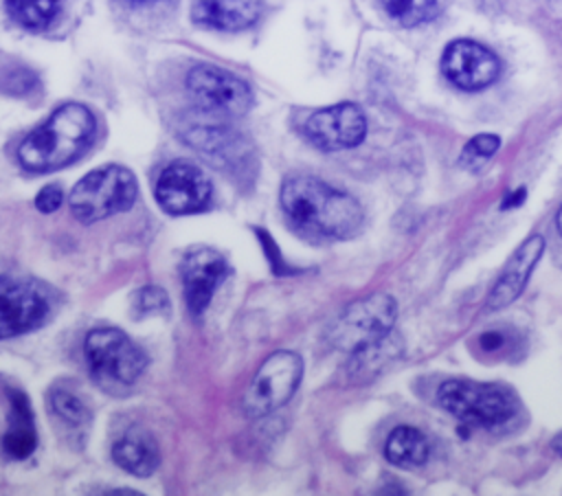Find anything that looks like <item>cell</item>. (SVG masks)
<instances>
[{
  "label": "cell",
  "mask_w": 562,
  "mask_h": 496,
  "mask_svg": "<svg viewBox=\"0 0 562 496\" xmlns=\"http://www.w3.org/2000/svg\"><path fill=\"white\" fill-rule=\"evenodd\" d=\"M281 208L288 222L312 239H349L364 219L358 200L314 176H292L281 184Z\"/></svg>",
  "instance_id": "obj_1"
},
{
  "label": "cell",
  "mask_w": 562,
  "mask_h": 496,
  "mask_svg": "<svg viewBox=\"0 0 562 496\" xmlns=\"http://www.w3.org/2000/svg\"><path fill=\"white\" fill-rule=\"evenodd\" d=\"M94 127V116L86 105L64 103L20 143L18 160L33 173L61 169L86 149Z\"/></svg>",
  "instance_id": "obj_2"
},
{
  "label": "cell",
  "mask_w": 562,
  "mask_h": 496,
  "mask_svg": "<svg viewBox=\"0 0 562 496\" xmlns=\"http://www.w3.org/2000/svg\"><path fill=\"white\" fill-rule=\"evenodd\" d=\"M83 353L94 382L114 395L127 393L147 367L143 349L114 327L92 329L83 340Z\"/></svg>",
  "instance_id": "obj_3"
},
{
  "label": "cell",
  "mask_w": 562,
  "mask_h": 496,
  "mask_svg": "<svg viewBox=\"0 0 562 496\" xmlns=\"http://www.w3.org/2000/svg\"><path fill=\"white\" fill-rule=\"evenodd\" d=\"M136 193L138 184L130 169L121 165H105L86 173L72 187L68 204L79 222L92 224L127 211L134 204Z\"/></svg>",
  "instance_id": "obj_4"
},
{
  "label": "cell",
  "mask_w": 562,
  "mask_h": 496,
  "mask_svg": "<svg viewBox=\"0 0 562 496\" xmlns=\"http://www.w3.org/2000/svg\"><path fill=\"white\" fill-rule=\"evenodd\" d=\"M437 402L443 410L474 428H494L514 415V402L507 391L472 380L443 382L437 391Z\"/></svg>",
  "instance_id": "obj_5"
},
{
  "label": "cell",
  "mask_w": 562,
  "mask_h": 496,
  "mask_svg": "<svg viewBox=\"0 0 562 496\" xmlns=\"http://www.w3.org/2000/svg\"><path fill=\"white\" fill-rule=\"evenodd\" d=\"M397 305L389 294H369L349 303L329 325L327 340L340 351H356L391 334Z\"/></svg>",
  "instance_id": "obj_6"
},
{
  "label": "cell",
  "mask_w": 562,
  "mask_h": 496,
  "mask_svg": "<svg viewBox=\"0 0 562 496\" xmlns=\"http://www.w3.org/2000/svg\"><path fill=\"white\" fill-rule=\"evenodd\" d=\"M301 377L303 360L299 353L288 349L270 353L257 369L241 397V408L246 417L257 419L283 406L294 395Z\"/></svg>",
  "instance_id": "obj_7"
},
{
  "label": "cell",
  "mask_w": 562,
  "mask_h": 496,
  "mask_svg": "<svg viewBox=\"0 0 562 496\" xmlns=\"http://www.w3.org/2000/svg\"><path fill=\"white\" fill-rule=\"evenodd\" d=\"M187 90L195 105L215 116H241L252 108V90L237 75L202 64L189 70Z\"/></svg>",
  "instance_id": "obj_8"
},
{
  "label": "cell",
  "mask_w": 562,
  "mask_h": 496,
  "mask_svg": "<svg viewBox=\"0 0 562 496\" xmlns=\"http://www.w3.org/2000/svg\"><path fill=\"white\" fill-rule=\"evenodd\" d=\"M50 312V298L35 281L0 277V340L37 329Z\"/></svg>",
  "instance_id": "obj_9"
},
{
  "label": "cell",
  "mask_w": 562,
  "mask_h": 496,
  "mask_svg": "<svg viewBox=\"0 0 562 496\" xmlns=\"http://www.w3.org/2000/svg\"><path fill=\"white\" fill-rule=\"evenodd\" d=\"M303 132L307 140L323 151L349 149L362 143L367 134V119L356 103H336L312 112Z\"/></svg>",
  "instance_id": "obj_10"
},
{
  "label": "cell",
  "mask_w": 562,
  "mask_h": 496,
  "mask_svg": "<svg viewBox=\"0 0 562 496\" xmlns=\"http://www.w3.org/2000/svg\"><path fill=\"white\" fill-rule=\"evenodd\" d=\"M211 180L189 162H171L156 180L154 195L169 215H189L211 202Z\"/></svg>",
  "instance_id": "obj_11"
},
{
  "label": "cell",
  "mask_w": 562,
  "mask_h": 496,
  "mask_svg": "<svg viewBox=\"0 0 562 496\" xmlns=\"http://www.w3.org/2000/svg\"><path fill=\"white\" fill-rule=\"evenodd\" d=\"M443 77L461 90H483L501 72L498 57L479 42L454 40L441 55Z\"/></svg>",
  "instance_id": "obj_12"
},
{
  "label": "cell",
  "mask_w": 562,
  "mask_h": 496,
  "mask_svg": "<svg viewBox=\"0 0 562 496\" xmlns=\"http://www.w3.org/2000/svg\"><path fill=\"white\" fill-rule=\"evenodd\" d=\"M226 272H228L226 259L213 248L200 246L184 255L180 263V277H182L184 301L191 316L200 318L204 314L217 285L224 281Z\"/></svg>",
  "instance_id": "obj_13"
},
{
  "label": "cell",
  "mask_w": 562,
  "mask_h": 496,
  "mask_svg": "<svg viewBox=\"0 0 562 496\" xmlns=\"http://www.w3.org/2000/svg\"><path fill=\"white\" fill-rule=\"evenodd\" d=\"M187 143L206 156L211 165L224 169L228 173H244L250 167V151L246 143L239 140V134L220 127V125H202L191 127L187 132ZM237 178V176H235Z\"/></svg>",
  "instance_id": "obj_14"
},
{
  "label": "cell",
  "mask_w": 562,
  "mask_h": 496,
  "mask_svg": "<svg viewBox=\"0 0 562 496\" xmlns=\"http://www.w3.org/2000/svg\"><path fill=\"white\" fill-rule=\"evenodd\" d=\"M544 246L547 244L542 235H531L518 246V250L512 255V259L507 261L505 270L501 272L498 281L490 292V298H487L490 309H501L520 296V292L525 290V283L529 281L531 270L536 268L538 259L544 252Z\"/></svg>",
  "instance_id": "obj_15"
},
{
  "label": "cell",
  "mask_w": 562,
  "mask_h": 496,
  "mask_svg": "<svg viewBox=\"0 0 562 496\" xmlns=\"http://www.w3.org/2000/svg\"><path fill=\"white\" fill-rule=\"evenodd\" d=\"M261 0H195L191 15L198 24L217 31H241L257 22Z\"/></svg>",
  "instance_id": "obj_16"
},
{
  "label": "cell",
  "mask_w": 562,
  "mask_h": 496,
  "mask_svg": "<svg viewBox=\"0 0 562 496\" xmlns=\"http://www.w3.org/2000/svg\"><path fill=\"white\" fill-rule=\"evenodd\" d=\"M112 459L119 467L134 476H149L160 463V450L156 439L145 428H130L112 446Z\"/></svg>",
  "instance_id": "obj_17"
},
{
  "label": "cell",
  "mask_w": 562,
  "mask_h": 496,
  "mask_svg": "<svg viewBox=\"0 0 562 496\" xmlns=\"http://www.w3.org/2000/svg\"><path fill=\"white\" fill-rule=\"evenodd\" d=\"M7 397H9L11 413H9V428L2 437V448L11 459H26L31 456L37 443L29 397L15 386L7 388Z\"/></svg>",
  "instance_id": "obj_18"
},
{
  "label": "cell",
  "mask_w": 562,
  "mask_h": 496,
  "mask_svg": "<svg viewBox=\"0 0 562 496\" xmlns=\"http://www.w3.org/2000/svg\"><path fill=\"white\" fill-rule=\"evenodd\" d=\"M402 340L400 336H395L393 331L386 334L384 338L364 345L356 351H351V360L347 364V373H349V382L353 384H362L367 380H371L373 375H378L389 362H393L400 353H402Z\"/></svg>",
  "instance_id": "obj_19"
},
{
  "label": "cell",
  "mask_w": 562,
  "mask_h": 496,
  "mask_svg": "<svg viewBox=\"0 0 562 496\" xmlns=\"http://www.w3.org/2000/svg\"><path fill=\"white\" fill-rule=\"evenodd\" d=\"M428 441L426 437L411 426H397L384 446V454L393 465L413 467L422 465L428 459Z\"/></svg>",
  "instance_id": "obj_20"
},
{
  "label": "cell",
  "mask_w": 562,
  "mask_h": 496,
  "mask_svg": "<svg viewBox=\"0 0 562 496\" xmlns=\"http://www.w3.org/2000/svg\"><path fill=\"white\" fill-rule=\"evenodd\" d=\"M48 406H50V413L66 426V428H72V430H81L90 424V408L88 404L70 388L66 386H53L48 391Z\"/></svg>",
  "instance_id": "obj_21"
},
{
  "label": "cell",
  "mask_w": 562,
  "mask_h": 496,
  "mask_svg": "<svg viewBox=\"0 0 562 496\" xmlns=\"http://www.w3.org/2000/svg\"><path fill=\"white\" fill-rule=\"evenodd\" d=\"M13 22L24 29L40 31L53 22L59 11V0H4Z\"/></svg>",
  "instance_id": "obj_22"
},
{
  "label": "cell",
  "mask_w": 562,
  "mask_h": 496,
  "mask_svg": "<svg viewBox=\"0 0 562 496\" xmlns=\"http://www.w3.org/2000/svg\"><path fill=\"white\" fill-rule=\"evenodd\" d=\"M389 20L400 26H417L437 13V0H380Z\"/></svg>",
  "instance_id": "obj_23"
},
{
  "label": "cell",
  "mask_w": 562,
  "mask_h": 496,
  "mask_svg": "<svg viewBox=\"0 0 562 496\" xmlns=\"http://www.w3.org/2000/svg\"><path fill=\"white\" fill-rule=\"evenodd\" d=\"M501 147V138L494 134H479L474 138L468 140V145L461 151L459 162L468 169H479L487 158H492L496 154V149Z\"/></svg>",
  "instance_id": "obj_24"
},
{
  "label": "cell",
  "mask_w": 562,
  "mask_h": 496,
  "mask_svg": "<svg viewBox=\"0 0 562 496\" xmlns=\"http://www.w3.org/2000/svg\"><path fill=\"white\" fill-rule=\"evenodd\" d=\"M134 305H136V312L140 316L145 314H158V312H165L169 309V301H167V294L156 288V285H149V288H143L136 292L134 296Z\"/></svg>",
  "instance_id": "obj_25"
},
{
  "label": "cell",
  "mask_w": 562,
  "mask_h": 496,
  "mask_svg": "<svg viewBox=\"0 0 562 496\" xmlns=\"http://www.w3.org/2000/svg\"><path fill=\"white\" fill-rule=\"evenodd\" d=\"M0 86H2V90L11 92V94H24L33 86H37V77L26 68H13V70L2 75Z\"/></svg>",
  "instance_id": "obj_26"
},
{
  "label": "cell",
  "mask_w": 562,
  "mask_h": 496,
  "mask_svg": "<svg viewBox=\"0 0 562 496\" xmlns=\"http://www.w3.org/2000/svg\"><path fill=\"white\" fill-rule=\"evenodd\" d=\"M61 202H64V191H61V187H57V184L44 187V189L37 193V198H35V206H37V211H42V213H55V211L61 206Z\"/></svg>",
  "instance_id": "obj_27"
},
{
  "label": "cell",
  "mask_w": 562,
  "mask_h": 496,
  "mask_svg": "<svg viewBox=\"0 0 562 496\" xmlns=\"http://www.w3.org/2000/svg\"><path fill=\"white\" fill-rule=\"evenodd\" d=\"M507 340H505V336L501 334V331H483L481 334V338H479V347L483 349V351H498L503 345H505Z\"/></svg>",
  "instance_id": "obj_28"
},
{
  "label": "cell",
  "mask_w": 562,
  "mask_h": 496,
  "mask_svg": "<svg viewBox=\"0 0 562 496\" xmlns=\"http://www.w3.org/2000/svg\"><path fill=\"white\" fill-rule=\"evenodd\" d=\"M551 448H553V452H555L558 456H562V432H560V435H555V439H553Z\"/></svg>",
  "instance_id": "obj_29"
},
{
  "label": "cell",
  "mask_w": 562,
  "mask_h": 496,
  "mask_svg": "<svg viewBox=\"0 0 562 496\" xmlns=\"http://www.w3.org/2000/svg\"><path fill=\"white\" fill-rule=\"evenodd\" d=\"M123 2L130 4V7H145V4H154L158 0H123Z\"/></svg>",
  "instance_id": "obj_30"
},
{
  "label": "cell",
  "mask_w": 562,
  "mask_h": 496,
  "mask_svg": "<svg viewBox=\"0 0 562 496\" xmlns=\"http://www.w3.org/2000/svg\"><path fill=\"white\" fill-rule=\"evenodd\" d=\"M555 224H558V230H560V235H562V206H560V211H558V217H555Z\"/></svg>",
  "instance_id": "obj_31"
}]
</instances>
